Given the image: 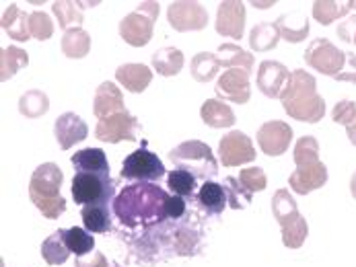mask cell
Wrapping results in <instances>:
<instances>
[{
    "mask_svg": "<svg viewBox=\"0 0 356 267\" xmlns=\"http://www.w3.org/2000/svg\"><path fill=\"white\" fill-rule=\"evenodd\" d=\"M198 204L208 216H218L229 204L227 189L216 181H204L198 191Z\"/></svg>",
    "mask_w": 356,
    "mask_h": 267,
    "instance_id": "cell-23",
    "label": "cell"
},
{
    "mask_svg": "<svg viewBox=\"0 0 356 267\" xmlns=\"http://www.w3.org/2000/svg\"><path fill=\"white\" fill-rule=\"evenodd\" d=\"M252 4H254V6H257V8H268V6H272V4H274V2H252Z\"/></svg>",
    "mask_w": 356,
    "mask_h": 267,
    "instance_id": "cell-49",
    "label": "cell"
},
{
    "mask_svg": "<svg viewBox=\"0 0 356 267\" xmlns=\"http://www.w3.org/2000/svg\"><path fill=\"white\" fill-rule=\"evenodd\" d=\"M353 2V10H356V0H350Z\"/></svg>",
    "mask_w": 356,
    "mask_h": 267,
    "instance_id": "cell-50",
    "label": "cell"
},
{
    "mask_svg": "<svg viewBox=\"0 0 356 267\" xmlns=\"http://www.w3.org/2000/svg\"><path fill=\"white\" fill-rule=\"evenodd\" d=\"M218 55L222 60V68H243L252 74L254 70V55L245 52L243 48L235 46V44H220L218 46Z\"/></svg>",
    "mask_w": 356,
    "mask_h": 267,
    "instance_id": "cell-35",
    "label": "cell"
},
{
    "mask_svg": "<svg viewBox=\"0 0 356 267\" xmlns=\"http://www.w3.org/2000/svg\"><path fill=\"white\" fill-rule=\"evenodd\" d=\"M338 37L346 44H355L356 46V15L355 17H348L344 19L340 25H338Z\"/></svg>",
    "mask_w": 356,
    "mask_h": 267,
    "instance_id": "cell-43",
    "label": "cell"
},
{
    "mask_svg": "<svg viewBox=\"0 0 356 267\" xmlns=\"http://www.w3.org/2000/svg\"><path fill=\"white\" fill-rule=\"evenodd\" d=\"M138 132H140L138 117H134L126 109V111H120V113L109 115L105 119H99L97 128H95V138L102 140V142H107V144H118L122 140L136 142Z\"/></svg>",
    "mask_w": 356,
    "mask_h": 267,
    "instance_id": "cell-11",
    "label": "cell"
},
{
    "mask_svg": "<svg viewBox=\"0 0 356 267\" xmlns=\"http://www.w3.org/2000/svg\"><path fill=\"white\" fill-rule=\"evenodd\" d=\"M2 31L15 42H27L31 37L29 31V15L19 8V4H8L2 12Z\"/></svg>",
    "mask_w": 356,
    "mask_h": 267,
    "instance_id": "cell-22",
    "label": "cell"
},
{
    "mask_svg": "<svg viewBox=\"0 0 356 267\" xmlns=\"http://www.w3.org/2000/svg\"><path fill=\"white\" fill-rule=\"evenodd\" d=\"M250 72L243 68H229L225 70L218 80H216V97L220 101H231L237 105H243L252 97V87H250Z\"/></svg>",
    "mask_w": 356,
    "mask_h": 267,
    "instance_id": "cell-13",
    "label": "cell"
},
{
    "mask_svg": "<svg viewBox=\"0 0 356 267\" xmlns=\"http://www.w3.org/2000/svg\"><path fill=\"white\" fill-rule=\"evenodd\" d=\"M76 267H120L118 264H109L103 253H91L87 257H76Z\"/></svg>",
    "mask_w": 356,
    "mask_h": 267,
    "instance_id": "cell-44",
    "label": "cell"
},
{
    "mask_svg": "<svg viewBox=\"0 0 356 267\" xmlns=\"http://www.w3.org/2000/svg\"><path fill=\"white\" fill-rule=\"evenodd\" d=\"M72 166L76 173H95V175H109V162L102 148H83L72 155Z\"/></svg>",
    "mask_w": 356,
    "mask_h": 267,
    "instance_id": "cell-25",
    "label": "cell"
},
{
    "mask_svg": "<svg viewBox=\"0 0 356 267\" xmlns=\"http://www.w3.org/2000/svg\"><path fill=\"white\" fill-rule=\"evenodd\" d=\"M167 187H169L171 196L192 198L194 191H196V177L190 171L173 169V171L167 173Z\"/></svg>",
    "mask_w": 356,
    "mask_h": 267,
    "instance_id": "cell-38",
    "label": "cell"
},
{
    "mask_svg": "<svg viewBox=\"0 0 356 267\" xmlns=\"http://www.w3.org/2000/svg\"><path fill=\"white\" fill-rule=\"evenodd\" d=\"M153 68L161 76H175L184 68V53L177 48H161L153 53Z\"/></svg>",
    "mask_w": 356,
    "mask_h": 267,
    "instance_id": "cell-29",
    "label": "cell"
},
{
    "mask_svg": "<svg viewBox=\"0 0 356 267\" xmlns=\"http://www.w3.org/2000/svg\"><path fill=\"white\" fill-rule=\"evenodd\" d=\"M29 31H31V37L40 40V42H46L54 35V23H51L50 15L44 12V10H35L29 15Z\"/></svg>",
    "mask_w": 356,
    "mask_h": 267,
    "instance_id": "cell-40",
    "label": "cell"
},
{
    "mask_svg": "<svg viewBox=\"0 0 356 267\" xmlns=\"http://www.w3.org/2000/svg\"><path fill=\"white\" fill-rule=\"evenodd\" d=\"M350 193H353V198L356 200V171L353 173V177H350Z\"/></svg>",
    "mask_w": 356,
    "mask_h": 267,
    "instance_id": "cell-48",
    "label": "cell"
},
{
    "mask_svg": "<svg viewBox=\"0 0 356 267\" xmlns=\"http://www.w3.org/2000/svg\"><path fill=\"white\" fill-rule=\"evenodd\" d=\"M280 101L289 117L303 123H317L325 115V101L317 93L315 76L303 68L291 72V78L280 93Z\"/></svg>",
    "mask_w": 356,
    "mask_h": 267,
    "instance_id": "cell-2",
    "label": "cell"
},
{
    "mask_svg": "<svg viewBox=\"0 0 356 267\" xmlns=\"http://www.w3.org/2000/svg\"><path fill=\"white\" fill-rule=\"evenodd\" d=\"M225 189H227V196H229V206L233 210H245L252 204L254 193L248 191L237 177H227L225 179Z\"/></svg>",
    "mask_w": 356,
    "mask_h": 267,
    "instance_id": "cell-39",
    "label": "cell"
},
{
    "mask_svg": "<svg viewBox=\"0 0 356 267\" xmlns=\"http://www.w3.org/2000/svg\"><path fill=\"white\" fill-rule=\"evenodd\" d=\"M62 181H64V173L54 162L40 164L31 175L29 198H31L33 206L48 220H58L66 212V200L60 196Z\"/></svg>",
    "mask_w": 356,
    "mask_h": 267,
    "instance_id": "cell-4",
    "label": "cell"
},
{
    "mask_svg": "<svg viewBox=\"0 0 356 267\" xmlns=\"http://www.w3.org/2000/svg\"><path fill=\"white\" fill-rule=\"evenodd\" d=\"M72 198L74 204L97 206V204H113L115 200V185L109 175L95 173H76L72 179Z\"/></svg>",
    "mask_w": 356,
    "mask_h": 267,
    "instance_id": "cell-8",
    "label": "cell"
},
{
    "mask_svg": "<svg viewBox=\"0 0 356 267\" xmlns=\"http://www.w3.org/2000/svg\"><path fill=\"white\" fill-rule=\"evenodd\" d=\"M115 80L130 93H145L153 80V72L145 64H122L115 70Z\"/></svg>",
    "mask_w": 356,
    "mask_h": 267,
    "instance_id": "cell-20",
    "label": "cell"
},
{
    "mask_svg": "<svg viewBox=\"0 0 356 267\" xmlns=\"http://www.w3.org/2000/svg\"><path fill=\"white\" fill-rule=\"evenodd\" d=\"M346 134H348V140H350V142L356 146V121L353 123V126H348V128H346Z\"/></svg>",
    "mask_w": 356,
    "mask_h": 267,
    "instance_id": "cell-47",
    "label": "cell"
},
{
    "mask_svg": "<svg viewBox=\"0 0 356 267\" xmlns=\"http://www.w3.org/2000/svg\"><path fill=\"white\" fill-rule=\"evenodd\" d=\"M62 52L70 60H81L91 52V35L83 27H74L64 31L62 37Z\"/></svg>",
    "mask_w": 356,
    "mask_h": 267,
    "instance_id": "cell-26",
    "label": "cell"
},
{
    "mask_svg": "<svg viewBox=\"0 0 356 267\" xmlns=\"http://www.w3.org/2000/svg\"><path fill=\"white\" fill-rule=\"evenodd\" d=\"M291 78V72L289 68L282 64V62H276V60H264L257 68V76H255V83H257V89L270 97V99H280V93L282 89L286 87Z\"/></svg>",
    "mask_w": 356,
    "mask_h": 267,
    "instance_id": "cell-17",
    "label": "cell"
},
{
    "mask_svg": "<svg viewBox=\"0 0 356 267\" xmlns=\"http://www.w3.org/2000/svg\"><path fill=\"white\" fill-rule=\"evenodd\" d=\"M83 224L89 232H109L111 230V210L109 204L85 206L81 208Z\"/></svg>",
    "mask_w": 356,
    "mask_h": 267,
    "instance_id": "cell-33",
    "label": "cell"
},
{
    "mask_svg": "<svg viewBox=\"0 0 356 267\" xmlns=\"http://www.w3.org/2000/svg\"><path fill=\"white\" fill-rule=\"evenodd\" d=\"M218 159L222 166H241L255 160V148L252 138L239 130L229 132L218 142Z\"/></svg>",
    "mask_w": 356,
    "mask_h": 267,
    "instance_id": "cell-14",
    "label": "cell"
},
{
    "mask_svg": "<svg viewBox=\"0 0 356 267\" xmlns=\"http://www.w3.org/2000/svg\"><path fill=\"white\" fill-rule=\"evenodd\" d=\"M303 58H305L307 66H311L315 72L336 78L344 70L348 53L336 48L327 37H319L309 44Z\"/></svg>",
    "mask_w": 356,
    "mask_h": 267,
    "instance_id": "cell-9",
    "label": "cell"
},
{
    "mask_svg": "<svg viewBox=\"0 0 356 267\" xmlns=\"http://www.w3.org/2000/svg\"><path fill=\"white\" fill-rule=\"evenodd\" d=\"M346 53H348L346 66H344V70L336 76V80H340V83H355L356 85V55L353 52Z\"/></svg>",
    "mask_w": 356,
    "mask_h": 267,
    "instance_id": "cell-46",
    "label": "cell"
},
{
    "mask_svg": "<svg viewBox=\"0 0 356 267\" xmlns=\"http://www.w3.org/2000/svg\"><path fill=\"white\" fill-rule=\"evenodd\" d=\"M64 243H66L68 251L74 253L76 257H87L95 249V239L91 236V232L87 228H79V226L64 228Z\"/></svg>",
    "mask_w": 356,
    "mask_h": 267,
    "instance_id": "cell-34",
    "label": "cell"
},
{
    "mask_svg": "<svg viewBox=\"0 0 356 267\" xmlns=\"http://www.w3.org/2000/svg\"><path fill=\"white\" fill-rule=\"evenodd\" d=\"M200 117L208 128H214V130L231 128L235 123L233 109L220 99H206L200 107Z\"/></svg>",
    "mask_w": 356,
    "mask_h": 267,
    "instance_id": "cell-24",
    "label": "cell"
},
{
    "mask_svg": "<svg viewBox=\"0 0 356 267\" xmlns=\"http://www.w3.org/2000/svg\"><path fill=\"white\" fill-rule=\"evenodd\" d=\"M278 42H280V31L276 23H270V21L255 25L250 33V48L255 52H270L278 46Z\"/></svg>",
    "mask_w": 356,
    "mask_h": 267,
    "instance_id": "cell-28",
    "label": "cell"
},
{
    "mask_svg": "<svg viewBox=\"0 0 356 267\" xmlns=\"http://www.w3.org/2000/svg\"><path fill=\"white\" fill-rule=\"evenodd\" d=\"M216 33L229 40H241L245 33V4L239 0L220 2L216 8Z\"/></svg>",
    "mask_w": 356,
    "mask_h": 267,
    "instance_id": "cell-16",
    "label": "cell"
},
{
    "mask_svg": "<svg viewBox=\"0 0 356 267\" xmlns=\"http://www.w3.org/2000/svg\"><path fill=\"white\" fill-rule=\"evenodd\" d=\"M48 109H50V99L44 91H38V89L27 91L19 99V113L25 117H31V119L42 117L48 113Z\"/></svg>",
    "mask_w": 356,
    "mask_h": 267,
    "instance_id": "cell-36",
    "label": "cell"
},
{
    "mask_svg": "<svg viewBox=\"0 0 356 267\" xmlns=\"http://www.w3.org/2000/svg\"><path fill=\"white\" fill-rule=\"evenodd\" d=\"M161 4L147 0V2H138L136 8L132 12H128L122 21H120V35L122 40L132 46V48H145L151 40H153L154 21L159 19V8Z\"/></svg>",
    "mask_w": 356,
    "mask_h": 267,
    "instance_id": "cell-7",
    "label": "cell"
},
{
    "mask_svg": "<svg viewBox=\"0 0 356 267\" xmlns=\"http://www.w3.org/2000/svg\"><path fill=\"white\" fill-rule=\"evenodd\" d=\"M42 257L48 266H62L68 261L70 251L64 243V228L51 232L50 236L42 243Z\"/></svg>",
    "mask_w": 356,
    "mask_h": 267,
    "instance_id": "cell-31",
    "label": "cell"
},
{
    "mask_svg": "<svg viewBox=\"0 0 356 267\" xmlns=\"http://www.w3.org/2000/svg\"><path fill=\"white\" fill-rule=\"evenodd\" d=\"M239 181H241V185L248 189V191H264L266 189V185H268V177H266V173H264V169H259V166H248V169H243L241 173H239Z\"/></svg>",
    "mask_w": 356,
    "mask_h": 267,
    "instance_id": "cell-41",
    "label": "cell"
},
{
    "mask_svg": "<svg viewBox=\"0 0 356 267\" xmlns=\"http://www.w3.org/2000/svg\"><path fill=\"white\" fill-rule=\"evenodd\" d=\"M169 159L177 169L190 171L196 179L210 181L218 175V160L212 148L200 140H188L177 144L169 150Z\"/></svg>",
    "mask_w": 356,
    "mask_h": 267,
    "instance_id": "cell-6",
    "label": "cell"
},
{
    "mask_svg": "<svg viewBox=\"0 0 356 267\" xmlns=\"http://www.w3.org/2000/svg\"><path fill=\"white\" fill-rule=\"evenodd\" d=\"M272 214L280 224L282 230V243L289 249L303 247L309 234V224L305 216L299 212L295 198L289 193V189H278L272 198Z\"/></svg>",
    "mask_w": 356,
    "mask_h": 267,
    "instance_id": "cell-5",
    "label": "cell"
},
{
    "mask_svg": "<svg viewBox=\"0 0 356 267\" xmlns=\"http://www.w3.org/2000/svg\"><path fill=\"white\" fill-rule=\"evenodd\" d=\"M276 27L280 31V37L289 44H301L309 35V19L301 10H293L289 15H280L276 19Z\"/></svg>",
    "mask_w": 356,
    "mask_h": 267,
    "instance_id": "cell-21",
    "label": "cell"
},
{
    "mask_svg": "<svg viewBox=\"0 0 356 267\" xmlns=\"http://www.w3.org/2000/svg\"><path fill=\"white\" fill-rule=\"evenodd\" d=\"M297 169L289 177V185L295 193L309 196L327 183V166L319 160V142L313 136H303L295 144Z\"/></svg>",
    "mask_w": 356,
    "mask_h": 267,
    "instance_id": "cell-3",
    "label": "cell"
},
{
    "mask_svg": "<svg viewBox=\"0 0 356 267\" xmlns=\"http://www.w3.org/2000/svg\"><path fill=\"white\" fill-rule=\"evenodd\" d=\"M51 10L58 19V25L68 31V29H74V27H81L83 23V10L79 8L76 2H70V0H58L51 4Z\"/></svg>",
    "mask_w": 356,
    "mask_h": 267,
    "instance_id": "cell-37",
    "label": "cell"
},
{
    "mask_svg": "<svg viewBox=\"0 0 356 267\" xmlns=\"http://www.w3.org/2000/svg\"><path fill=\"white\" fill-rule=\"evenodd\" d=\"M165 212H167V218H173V220L181 218L186 214V200L179 198V196H169Z\"/></svg>",
    "mask_w": 356,
    "mask_h": 267,
    "instance_id": "cell-45",
    "label": "cell"
},
{
    "mask_svg": "<svg viewBox=\"0 0 356 267\" xmlns=\"http://www.w3.org/2000/svg\"><path fill=\"white\" fill-rule=\"evenodd\" d=\"M293 142V128L286 121L272 119L257 130V144L266 157H280Z\"/></svg>",
    "mask_w": 356,
    "mask_h": 267,
    "instance_id": "cell-15",
    "label": "cell"
},
{
    "mask_svg": "<svg viewBox=\"0 0 356 267\" xmlns=\"http://www.w3.org/2000/svg\"><path fill=\"white\" fill-rule=\"evenodd\" d=\"M171 193L156 183L136 181L126 185L113 200V214L124 226H138L143 222H161L167 218L165 206Z\"/></svg>",
    "mask_w": 356,
    "mask_h": 267,
    "instance_id": "cell-1",
    "label": "cell"
},
{
    "mask_svg": "<svg viewBox=\"0 0 356 267\" xmlns=\"http://www.w3.org/2000/svg\"><path fill=\"white\" fill-rule=\"evenodd\" d=\"M332 119H334L336 123L344 126V128L353 126V123L356 121V103L355 101H348V99H344V101H338V103L334 105V111H332Z\"/></svg>",
    "mask_w": 356,
    "mask_h": 267,
    "instance_id": "cell-42",
    "label": "cell"
},
{
    "mask_svg": "<svg viewBox=\"0 0 356 267\" xmlns=\"http://www.w3.org/2000/svg\"><path fill=\"white\" fill-rule=\"evenodd\" d=\"M120 111H126L124 95H122V91L111 80H105V83L99 85V89L95 91L93 113H95L97 119H105V117L115 115Z\"/></svg>",
    "mask_w": 356,
    "mask_h": 267,
    "instance_id": "cell-19",
    "label": "cell"
},
{
    "mask_svg": "<svg viewBox=\"0 0 356 267\" xmlns=\"http://www.w3.org/2000/svg\"><path fill=\"white\" fill-rule=\"evenodd\" d=\"M27 64H29V53L25 50H21L17 46L2 48V52H0V80L6 83Z\"/></svg>",
    "mask_w": 356,
    "mask_h": 267,
    "instance_id": "cell-32",
    "label": "cell"
},
{
    "mask_svg": "<svg viewBox=\"0 0 356 267\" xmlns=\"http://www.w3.org/2000/svg\"><path fill=\"white\" fill-rule=\"evenodd\" d=\"M353 10V2H336V0H317L313 2V17L321 25H332L334 21L346 17Z\"/></svg>",
    "mask_w": 356,
    "mask_h": 267,
    "instance_id": "cell-30",
    "label": "cell"
},
{
    "mask_svg": "<svg viewBox=\"0 0 356 267\" xmlns=\"http://www.w3.org/2000/svg\"><path fill=\"white\" fill-rule=\"evenodd\" d=\"M122 179L128 181H147V183H154L159 179L165 177V164L161 159L153 155L151 150H147L145 146L134 150L132 155H128L124 162H122V171H120Z\"/></svg>",
    "mask_w": 356,
    "mask_h": 267,
    "instance_id": "cell-10",
    "label": "cell"
},
{
    "mask_svg": "<svg viewBox=\"0 0 356 267\" xmlns=\"http://www.w3.org/2000/svg\"><path fill=\"white\" fill-rule=\"evenodd\" d=\"M167 21L179 33L202 31L208 25V10L200 2H171L167 6Z\"/></svg>",
    "mask_w": 356,
    "mask_h": 267,
    "instance_id": "cell-12",
    "label": "cell"
},
{
    "mask_svg": "<svg viewBox=\"0 0 356 267\" xmlns=\"http://www.w3.org/2000/svg\"><path fill=\"white\" fill-rule=\"evenodd\" d=\"M89 136V128L87 123L83 121L81 115L68 111V113H62L56 123H54V138L58 142V146L62 150H68L72 148L74 144L83 142L85 138Z\"/></svg>",
    "mask_w": 356,
    "mask_h": 267,
    "instance_id": "cell-18",
    "label": "cell"
},
{
    "mask_svg": "<svg viewBox=\"0 0 356 267\" xmlns=\"http://www.w3.org/2000/svg\"><path fill=\"white\" fill-rule=\"evenodd\" d=\"M220 68H222L220 55L212 52L196 53L192 64H190V72H192L194 80H198V83H210L218 74Z\"/></svg>",
    "mask_w": 356,
    "mask_h": 267,
    "instance_id": "cell-27",
    "label": "cell"
}]
</instances>
